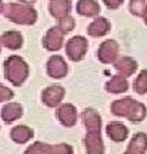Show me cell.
Returning <instances> with one entry per match:
<instances>
[{
  "label": "cell",
  "instance_id": "6da1fadb",
  "mask_svg": "<svg viewBox=\"0 0 147 154\" xmlns=\"http://www.w3.org/2000/svg\"><path fill=\"white\" fill-rule=\"evenodd\" d=\"M83 121L87 130L86 134V149L87 154H103V143L100 137V130H102V123H100V116L97 111L92 109H86L83 111Z\"/></svg>",
  "mask_w": 147,
  "mask_h": 154
},
{
  "label": "cell",
  "instance_id": "7a4b0ae2",
  "mask_svg": "<svg viewBox=\"0 0 147 154\" xmlns=\"http://www.w3.org/2000/svg\"><path fill=\"white\" fill-rule=\"evenodd\" d=\"M111 111L116 116H123L127 117L133 123H139L142 121L144 117L147 116V109L146 106L134 101L130 97H126L121 100H116L114 103L111 104Z\"/></svg>",
  "mask_w": 147,
  "mask_h": 154
},
{
  "label": "cell",
  "instance_id": "3957f363",
  "mask_svg": "<svg viewBox=\"0 0 147 154\" xmlns=\"http://www.w3.org/2000/svg\"><path fill=\"white\" fill-rule=\"evenodd\" d=\"M5 14L9 20L20 24H33L37 19V13L32 6L17 5V3H10L6 6Z\"/></svg>",
  "mask_w": 147,
  "mask_h": 154
},
{
  "label": "cell",
  "instance_id": "277c9868",
  "mask_svg": "<svg viewBox=\"0 0 147 154\" xmlns=\"http://www.w3.org/2000/svg\"><path fill=\"white\" fill-rule=\"evenodd\" d=\"M29 69L27 64L24 63L23 59L17 57V56H11L5 61V74L6 79L10 80L14 86H20L26 77H27Z\"/></svg>",
  "mask_w": 147,
  "mask_h": 154
},
{
  "label": "cell",
  "instance_id": "5b68a950",
  "mask_svg": "<svg viewBox=\"0 0 147 154\" xmlns=\"http://www.w3.org/2000/svg\"><path fill=\"white\" fill-rule=\"evenodd\" d=\"M86 51H87V40L82 36H76V37L70 38L66 44V53L69 56V59L73 61L82 60Z\"/></svg>",
  "mask_w": 147,
  "mask_h": 154
},
{
  "label": "cell",
  "instance_id": "8992f818",
  "mask_svg": "<svg viewBox=\"0 0 147 154\" xmlns=\"http://www.w3.org/2000/svg\"><path fill=\"white\" fill-rule=\"evenodd\" d=\"M26 154H73V149L69 144L49 146L43 143H36L26 150Z\"/></svg>",
  "mask_w": 147,
  "mask_h": 154
},
{
  "label": "cell",
  "instance_id": "52a82bcc",
  "mask_svg": "<svg viewBox=\"0 0 147 154\" xmlns=\"http://www.w3.org/2000/svg\"><path fill=\"white\" fill-rule=\"evenodd\" d=\"M119 53V46L114 40H107L102 43V46L99 47V59L103 63H111L116 60Z\"/></svg>",
  "mask_w": 147,
  "mask_h": 154
},
{
  "label": "cell",
  "instance_id": "ba28073f",
  "mask_svg": "<svg viewBox=\"0 0 147 154\" xmlns=\"http://www.w3.org/2000/svg\"><path fill=\"white\" fill-rule=\"evenodd\" d=\"M47 73L55 79H61L67 74V64L60 56H53L50 57L47 63Z\"/></svg>",
  "mask_w": 147,
  "mask_h": 154
},
{
  "label": "cell",
  "instance_id": "9c48e42d",
  "mask_svg": "<svg viewBox=\"0 0 147 154\" xmlns=\"http://www.w3.org/2000/svg\"><path fill=\"white\" fill-rule=\"evenodd\" d=\"M63 36H64V34L61 33L57 27L49 29V32H47V34L44 36V40H43L46 49L52 50V51L59 50L60 47L63 46Z\"/></svg>",
  "mask_w": 147,
  "mask_h": 154
},
{
  "label": "cell",
  "instance_id": "30bf717a",
  "mask_svg": "<svg viewBox=\"0 0 147 154\" xmlns=\"http://www.w3.org/2000/svg\"><path fill=\"white\" fill-rule=\"evenodd\" d=\"M71 9V2L70 0H52L49 5L50 14L56 19H63V17L69 16Z\"/></svg>",
  "mask_w": 147,
  "mask_h": 154
},
{
  "label": "cell",
  "instance_id": "8fae6325",
  "mask_svg": "<svg viewBox=\"0 0 147 154\" xmlns=\"http://www.w3.org/2000/svg\"><path fill=\"white\" fill-rule=\"evenodd\" d=\"M76 11L80 16L94 17L100 13V6L96 0H79L76 5Z\"/></svg>",
  "mask_w": 147,
  "mask_h": 154
},
{
  "label": "cell",
  "instance_id": "7c38bea8",
  "mask_svg": "<svg viewBox=\"0 0 147 154\" xmlns=\"http://www.w3.org/2000/svg\"><path fill=\"white\" fill-rule=\"evenodd\" d=\"M64 96V90L60 87V86H52V87H47L43 91L42 97H43V101L50 107H55L61 101Z\"/></svg>",
  "mask_w": 147,
  "mask_h": 154
},
{
  "label": "cell",
  "instance_id": "4fadbf2b",
  "mask_svg": "<svg viewBox=\"0 0 147 154\" xmlns=\"http://www.w3.org/2000/svg\"><path fill=\"white\" fill-rule=\"evenodd\" d=\"M147 151V134L137 133L129 144V149L124 154H144Z\"/></svg>",
  "mask_w": 147,
  "mask_h": 154
},
{
  "label": "cell",
  "instance_id": "5bb4252c",
  "mask_svg": "<svg viewBox=\"0 0 147 154\" xmlns=\"http://www.w3.org/2000/svg\"><path fill=\"white\" fill-rule=\"evenodd\" d=\"M57 117H59V120L61 121V124H64V126H67V127L73 126L77 120V113H76L74 106L63 104L59 109V111H57Z\"/></svg>",
  "mask_w": 147,
  "mask_h": 154
},
{
  "label": "cell",
  "instance_id": "9a60e30c",
  "mask_svg": "<svg viewBox=\"0 0 147 154\" xmlns=\"http://www.w3.org/2000/svg\"><path fill=\"white\" fill-rule=\"evenodd\" d=\"M110 30V23L107 19L104 17H97L96 20H93L90 23V26L87 27V33L93 37H100L104 36Z\"/></svg>",
  "mask_w": 147,
  "mask_h": 154
},
{
  "label": "cell",
  "instance_id": "2e32d148",
  "mask_svg": "<svg viewBox=\"0 0 147 154\" xmlns=\"http://www.w3.org/2000/svg\"><path fill=\"white\" fill-rule=\"evenodd\" d=\"M106 130H107L109 137L111 138L113 141H116V143H119V141H123V140H126L127 134H129L127 127L123 126L121 123H110Z\"/></svg>",
  "mask_w": 147,
  "mask_h": 154
},
{
  "label": "cell",
  "instance_id": "e0dca14e",
  "mask_svg": "<svg viewBox=\"0 0 147 154\" xmlns=\"http://www.w3.org/2000/svg\"><path fill=\"white\" fill-rule=\"evenodd\" d=\"M116 69H117V72L120 73L121 77H129L136 72L137 64L136 61L133 59H130V57H123V59H120L116 63Z\"/></svg>",
  "mask_w": 147,
  "mask_h": 154
},
{
  "label": "cell",
  "instance_id": "ac0fdd59",
  "mask_svg": "<svg viewBox=\"0 0 147 154\" xmlns=\"http://www.w3.org/2000/svg\"><path fill=\"white\" fill-rule=\"evenodd\" d=\"M0 40H2V43L5 44L6 47H9L11 50L19 49V47H22L23 44V37L19 32H6Z\"/></svg>",
  "mask_w": 147,
  "mask_h": 154
},
{
  "label": "cell",
  "instance_id": "d6986e66",
  "mask_svg": "<svg viewBox=\"0 0 147 154\" xmlns=\"http://www.w3.org/2000/svg\"><path fill=\"white\" fill-rule=\"evenodd\" d=\"M10 136H11V138H13L16 143L24 144V143H27L29 140L33 137V131L26 126H17V127H14V128L11 130Z\"/></svg>",
  "mask_w": 147,
  "mask_h": 154
},
{
  "label": "cell",
  "instance_id": "ffe728a7",
  "mask_svg": "<svg viewBox=\"0 0 147 154\" xmlns=\"http://www.w3.org/2000/svg\"><path fill=\"white\" fill-rule=\"evenodd\" d=\"M22 114H23L22 106L16 104V103H10V104L5 106V109L2 110V117L7 123H11V121L17 120L19 117H22Z\"/></svg>",
  "mask_w": 147,
  "mask_h": 154
},
{
  "label": "cell",
  "instance_id": "44dd1931",
  "mask_svg": "<svg viewBox=\"0 0 147 154\" xmlns=\"http://www.w3.org/2000/svg\"><path fill=\"white\" fill-rule=\"evenodd\" d=\"M127 80H126V77H121V76H114L111 77V80H110L107 84H106V88H107V91H111V93H123L127 90Z\"/></svg>",
  "mask_w": 147,
  "mask_h": 154
},
{
  "label": "cell",
  "instance_id": "7402d4cb",
  "mask_svg": "<svg viewBox=\"0 0 147 154\" xmlns=\"http://www.w3.org/2000/svg\"><path fill=\"white\" fill-rule=\"evenodd\" d=\"M134 90L139 94L147 93V70H143L134 82Z\"/></svg>",
  "mask_w": 147,
  "mask_h": 154
},
{
  "label": "cell",
  "instance_id": "603a6c76",
  "mask_svg": "<svg viewBox=\"0 0 147 154\" xmlns=\"http://www.w3.org/2000/svg\"><path fill=\"white\" fill-rule=\"evenodd\" d=\"M129 7H130V11L134 16L142 17L147 7V2L146 0H130V6Z\"/></svg>",
  "mask_w": 147,
  "mask_h": 154
},
{
  "label": "cell",
  "instance_id": "cb8c5ba5",
  "mask_svg": "<svg viewBox=\"0 0 147 154\" xmlns=\"http://www.w3.org/2000/svg\"><path fill=\"white\" fill-rule=\"evenodd\" d=\"M74 26H76L74 19H73V17L66 16V17H63V19H60L59 20V26H57V29H59L63 34H66V33H70L71 30L74 29Z\"/></svg>",
  "mask_w": 147,
  "mask_h": 154
},
{
  "label": "cell",
  "instance_id": "d4e9b609",
  "mask_svg": "<svg viewBox=\"0 0 147 154\" xmlns=\"http://www.w3.org/2000/svg\"><path fill=\"white\" fill-rule=\"evenodd\" d=\"M13 97V91L9 90L7 87L0 84V101H5V100H10Z\"/></svg>",
  "mask_w": 147,
  "mask_h": 154
},
{
  "label": "cell",
  "instance_id": "484cf974",
  "mask_svg": "<svg viewBox=\"0 0 147 154\" xmlns=\"http://www.w3.org/2000/svg\"><path fill=\"white\" fill-rule=\"evenodd\" d=\"M123 2L124 0H103V3L109 9H111V10H116V9H119L120 6L123 5Z\"/></svg>",
  "mask_w": 147,
  "mask_h": 154
},
{
  "label": "cell",
  "instance_id": "4316f807",
  "mask_svg": "<svg viewBox=\"0 0 147 154\" xmlns=\"http://www.w3.org/2000/svg\"><path fill=\"white\" fill-rule=\"evenodd\" d=\"M143 19H144V22H146V24H147V7H146V10H144V13H143Z\"/></svg>",
  "mask_w": 147,
  "mask_h": 154
},
{
  "label": "cell",
  "instance_id": "83f0119b",
  "mask_svg": "<svg viewBox=\"0 0 147 154\" xmlns=\"http://www.w3.org/2000/svg\"><path fill=\"white\" fill-rule=\"evenodd\" d=\"M20 2H23V3H34L36 0H20Z\"/></svg>",
  "mask_w": 147,
  "mask_h": 154
},
{
  "label": "cell",
  "instance_id": "f1b7e54d",
  "mask_svg": "<svg viewBox=\"0 0 147 154\" xmlns=\"http://www.w3.org/2000/svg\"><path fill=\"white\" fill-rule=\"evenodd\" d=\"M5 10V5H3V2H0V13Z\"/></svg>",
  "mask_w": 147,
  "mask_h": 154
}]
</instances>
